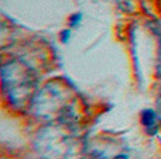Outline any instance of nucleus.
Listing matches in <instances>:
<instances>
[{"instance_id": "nucleus-1", "label": "nucleus", "mask_w": 161, "mask_h": 159, "mask_svg": "<svg viewBox=\"0 0 161 159\" xmlns=\"http://www.w3.org/2000/svg\"><path fill=\"white\" fill-rule=\"evenodd\" d=\"M142 123H143V126L146 127L148 134L154 135L157 132V130H158V115L151 109L144 110L142 114Z\"/></svg>"}, {"instance_id": "nucleus-2", "label": "nucleus", "mask_w": 161, "mask_h": 159, "mask_svg": "<svg viewBox=\"0 0 161 159\" xmlns=\"http://www.w3.org/2000/svg\"><path fill=\"white\" fill-rule=\"evenodd\" d=\"M80 20H82V14H80V13L72 14V16L69 17V25H71V27H78Z\"/></svg>"}, {"instance_id": "nucleus-3", "label": "nucleus", "mask_w": 161, "mask_h": 159, "mask_svg": "<svg viewBox=\"0 0 161 159\" xmlns=\"http://www.w3.org/2000/svg\"><path fill=\"white\" fill-rule=\"evenodd\" d=\"M69 34H71V31H69V30L62 31V34H61V41L64 42V44H67V42L69 41Z\"/></svg>"}, {"instance_id": "nucleus-4", "label": "nucleus", "mask_w": 161, "mask_h": 159, "mask_svg": "<svg viewBox=\"0 0 161 159\" xmlns=\"http://www.w3.org/2000/svg\"><path fill=\"white\" fill-rule=\"evenodd\" d=\"M114 159H129V158H127V155H123V154H122V155H117V156L114 158Z\"/></svg>"}]
</instances>
